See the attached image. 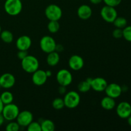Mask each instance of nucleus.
<instances>
[{
	"mask_svg": "<svg viewBox=\"0 0 131 131\" xmlns=\"http://www.w3.org/2000/svg\"><path fill=\"white\" fill-rule=\"evenodd\" d=\"M47 78H48L46 75V71L42 69H38L35 72L32 73V82L35 85L38 86L43 85L47 81Z\"/></svg>",
	"mask_w": 131,
	"mask_h": 131,
	"instance_id": "obj_11",
	"label": "nucleus"
},
{
	"mask_svg": "<svg viewBox=\"0 0 131 131\" xmlns=\"http://www.w3.org/2000/svg\"><path fill=\"white\" fill-rule=\"evenodd\" d=\"M5 120V118H4L3 115L1 113H0V127H1L3 124Z\"/></svg>",
	"mask_w": 131,
	"mask_h": 131,
	"instance_id": "obj_36",
	"label": "nucleus"
},
{
	"mask_svg": "<svg viewBox=\"0 0 131 131\" xmlns=\"http://www.w3.org/2000/svg\"><path fill=\"white\" fill-rule=\"evenodd\" d=\"M21 67L26 72L32 74L39 69V61L35 56L28 55L21 60Z\"/></svg>",
	"mask_w": 131,
	"mask_h": 131,
	"instance_id": "obj_1",
	"label": "nucleus"
},
{
	"mask_svg": "<svg viewBox=\"0 0 131 131\" xmlns=\"http://www.w3.org/2000/svg\"><path fill=\"white\" fill-rule=\"evenodd\" d=\"M6 131H18L20 129V125L17 122H10L5 128Z\"/></svg>",
	"mask_w": 131,
	"mask_h": 131,
	"instance_id": "obj_28",
	"label": "nucleus"
},
{
	"mask_svg": "<svg viewBox=\"0 0 131 131\" xmlns=\"http://www.w3.org/2000/svg\"><path fill=\"white\" fill-rule=\"evenodd\" d=\"M42 131H54L55 129V124L49 119L43 120L40 123Z\"/></svg>",
	"mask_w": 131,
	"mask_h": 131,
	"instance_id": "obj_21",
	"label": "nucleus"
},
{
	"mask_svg": "<svg viewBox=\"0 0 131 131\" xmlns=\"http://www.w3.org/2000/svg\"><path fill=\"white\" fill-rule=\"evenodd\" d=\"M15 44L18 50L28 51L31 46L32 41L29 36L22 35L17 39Z\"/></svg>",
	"mask_w": 131,
	"mask_h": 131,
	"instance_id": "obj_16",
	"label": "nucleus"
},
{
	"mask_svg": "<svg viewBox=\"0 0 131 131\" xmlns=\"http://www.w3.org/2000/svg\"><path fill=\"white\" fill-rule=\"evenodd\" d=\"M116 112L120 118L127 119L131 115V105L125 101L121 102L116 106Z\"/></svg>",
	"mask_w": 131,
	"mask_h": 131,
	"instance_id": "obj_10",
	"label": "nucleus"
},
{
	"mask_svg": "<svg viewBox=\"0 0 131 131\" xmlns=\"http://www.w3.org/2000/svg\"><path fill=\"white\" fill-rule=\"evenodd\" d=\"M77 14L82 20H88L92 17V10L89 5H82L78 8Z\"/></svg>",
	"mask_w": 131,
	"mask_h": 131,
	"instance_id": "obj_17",
	"label": "nucleus"
},
{
	"mask_svg": "<svg viewBox=\"0 0 131 131\" xmlns=\"http://www.w3.org/2000/svg\"><path fill=\"white\" fill-rule=\"evenodd\" d=\"M33 120V115L31 112L28 110L20 111L17 116V122L19 124L20 127H26Z\"/></svg>",
	"mask_w": 131,
	"mask_h": 131,
	"instance_id": "obj_9",
	"label": "nucleus"
},
{
	"mask_svg": "<svg viewBox=\"0 0 131 131\" xmlns=\"http://www.w3.org/2000/svg\"><path fill=\"white\" fill-rule=\"evenodd\" d=\"M0 98L4 105L12 103L14 99L12 93L9 91H5L3 92L0 95Z\"/></svg>",
	"mask_w": 131,
	"mask_h": 131,
	"instance_id": "obj_22",
	"label": "nucleus"
},
{
	"mask_svg": "<svg viewBox=\"0 0 131 131\" xmlns=\"http://www.w3.org/2000/svg\"><path fill=\"white\" fill-rule=\"evenodd\" d=\"M1 26H0V33H1Z\"/></svg>",
	"mask_w": 131,
	"mask_h": 131,
	"instance_id": "obj_40",
	"label": "nucleus"
},
{
	"mask_svg": "<svg viewBox=\"0 0 131 131\" xmlns=\"http://www.w3.org/2000/svg\"><path fill=\"white\" fill-rule=\"evenodd\" d=\"M20 110L19 107L16 104L13 103L4 105L1 114L3 116L5 120L13 121L17 118V116L19 115Z\"/></svg>",
	"mask_w": 131,
	"mask_h": 131,
	"instance_id": "obj_4",
	"label": "nucleus"
},
{
	"mask_svg": "<svg viewBox=\"0 0 131 131\" xmlns=\"http://www.w3.org/2000/svg\"><path fill=\"white\" fill-rule=\"evenodd\" d=\"M90 84L92 89L97 92H104L108 84L107 81L104 78H101V77L92 78Z\"/></svg>",
	"mask_w": 131,
	"mask_h": 131,
	"instance_id": "obj_14",
	"label": "nucleus"
},
{
	"mask_svg": "<svg viewBox=\"0 0 131 131\" xmlns=\"http://www.w3.org/2000/svg\"><path fill=\"white\" fill-rule=\"evenodd\" d=\"M46 75H47V78H49V77H51V75H52V72L51 71V70H46Z\"/></svg>",
	"mask_w": 131,
	"mask_h": 131,
	"instance_id": "obj_37",
	"label": "nucleus"
},
{
	"mask_svg": "<svg viewBox=\"0 0 131 131\" xmlns=\"http://www.w3.org/2000/svg\"><path fill=\"white\" fill-rule=\"evenodd\" d=\"M106 95L113 99L118 98L122 93V88L120 85L116 83H111L107 84L104 90Z\"/></svg>",
	"mask_w": 131,
	"mask_h": 131,
	"instance_id": "obj_12",
	"label": "nucleus"
},
{
	"mask_svg": "<svg viewBox=\"0 0 131 131\" xmlns=\"http://www.w3.org/2000/svg\"><path fill=\"white\" fill-rule=\"evenodd\" d=\"M60 25L58 20H49L47 24V29L51 33H56L59 31Z\"/></svg>",
	"mask_w": 131,
	"mask_h": 131,
	"instance_id": "obj_25",
	"label": "nucleus"
},
{
	"mask_svg": "<svg viewBox=\"0 0 131 131\" xmlns=\"http://www.w3.org/2000/svg\"><path fill=\"white\" fill-rule=\"evenodd\" d=\"M3 107H4V104L2 102V101H1V98H0V113H1V112H2V110H3Z\"/></svg>",
	"mask_w": 131,
	"mask_h": 131,
	"instance_id": "obj_38",
	"label": "nucleus"
},
{
	"mask_svg": "<svg viewBox=\"0 0 131 131\" xmlns=\"http://www.w3.org/2000/svg\"><path fill=\"white\" fill-rule=\"evenodd\" d=\"M84 60L81 56L74 54L70 56L69 60V66L72 70L78 71L84 67Z\"/></svg>",
	"mask_w": 131,
	"mask_h": 131,
	"instance_id": "obj_15",
	"label": "nucleus"
},
{
	"mask_svg": "<svg viewBox=\"0 0 131 131\" xmlns=\"http://www.w3.org/2000/svg\"><path fill=\"white\" fill-rule=\"evenodd\" d=\"M26 127L28 131H42L40 124L37 122L32 121Z\"/></svg>",
	"mask_w": 131,
	"mask_h": 131,
	"instance_id": "obj_27",
	"label": "nucleus"
},
{
	"mask_svg": "<svg viewBox=\"0 0 131 131\" xmlns=\"http://www.w3.org/2000/svg\"><path fill=\"white\" fill-rule=\"evenodd\" d=\"M101 107L106 110H112L116 106V102L115 99L106 95L101 101Z\"/></svg>",
	"mask_w": 131,
	"mask_h": 131,
	"instance_id": "obj_18",
	"label": "nucleus"
},
{
	"mask_svg": "<svg viewBox=\"0 0 131 131\" xmlns=\"http://www.w3.org/2000/svg\"><path fill=\"white\" fill-rule=\"evenodd\" d=\"M102 1H103V0H90V2L93 5H99Z\"/></svg>",
	"mask_w": 131,
	"mask_h": 131,
	"instance_id": "obj_35",
	"label": "nucleus"
},
{
	"mask_svg": "<svg viewBox=\"0 0 131 131\" xmlns=\"http://www.w3.org/2000/svg\"><path fill=\"white\" fill-rule=\"evenodd\" d=\"M56 46V41L51 36H43L40 40V47L41 50L47 54L54 51Z\"/></svg>",
	"mask_w": 131,
	"mask_h": 131,
	"instance_id": "obj_6",
	"label": "nucleus"
},
{
	"mask_svg": "<svg viewBox=\"0 0 131 131\" xmlns=\"http://www.w3.org/2000/svg\"><path fill=\"white\" fill-rule=\"evenodd\" d=\"M4 9L7 14L11 16L18 15L23 10V3L20 0H6Z\"/></svg>",
	"mask_w": 131,
	"mask_h": 131,
	"instance_id": "obj_2",
	"label": "nucleus"
},
{
	"mask_svg": "<svg viewBox=\"0 0 131 131\" xmlns=\"http://www.w3.org/2000/svg\"><path fill=\"white\" fill-rule=\"evenodd\" d=\"M122 0H103L106 5L113 6V7H116L118 6L122 3Z\"/></svg>",
	"mask_w": 131,
	"mask_h": 131,
	"instance_id": "obj_30",
	"label": "nucleus"
},
{
	"mask_svg": "<svg viewBox=\"0 0 131 131\" xmlns=\"http://www.w3.org/2000/svg\"><path fill=\"white\" fill-rule=\"evenodd\" d=\"M127 123H128V124H129V125H130V126L131 127V115H130V116H129V117L127 118Z\"/></svg>",
	"mask_w": 131,
	"mask_h": 131,
	"instance_id": "obj_39",
	"label": "nucleus"
},
{
	"mask_svg": "<svg viewBox=\"0 0 131 131\" xmlns=\"http://www.w3.org/2000/svg\"><path fill=\"white\" fill-rule=\"evenodd\" d=\"M113 37L116 39H119L123 37V29H120V28H116L113 30L112 33Z\"/></svg>",
	"mask_w": 131,
	"mask_h": 131,
	"instance_id": "obj_31",
	"label": "nucleus"
},
{
	"mask_svg": "<svg viewBox=\"0 0 131 131\" xmlns=\"http://www.w3.org/2000/svg\"><path fill=\"white\" fill-rule=\"evenodd\" d=\"M60 60V54L56 51H52V52L48 53L47 56V63L48 64L49 66L54 67L58 64Z\"/></svg>",
	"mask_w": 131,
	"mask_h": 131,
	"instance_id": "obj_19",
	"label": "nucleus"
},
{
	"mask_svg": "<svg viewBox=\"0 0 131 131\" xmlns=\"http://www.w3.org/2000/svg\"><path fill=\"white\" fill-rule=\"evenodd\" d=\"M55 51L58 52H61V51H63V47L62 45H61V44H56Z\"/></svg>",
	"mask_w": 131,
	"mask_h": 131,
	"instance_id": "obj_34",
	"label": "nucleus"
},
{
	"mask_svg": "<svg viewBox=\"0 0 131 131\" xmlns=\"http://www.w3.org/2000/svg\"><path fill=\"white\" fill-rule=\"evenodd\" d=\"M56 80L60 85L67 86L70 85L73 81L72 73L67 69H61L56 74Z\"/></svg>",
	"mask_w": 131,
	"mask_h": 131,
	"instance_id": "obj_8",
	"label": "nucleus"
},
{
	"mask_svg": "<svg viewBox=\"0 0 131 131\" xmlns=\"http://www.w3.org/2000/svg\"><path fill=\"white\" fill-rule=\"evenodd\" d=\"M91 80H92V78H87L86 80L79 83L78 86V90L81 93H86V92H89L92 89L90 84Z\"/></svg>",
	"mask_w": 131,
	"mask_h": 131,
	"instance_id": "obj_20",
	"label": "nucleus"
},
{
	"mask_svg": "<svg viewBox=\"0 0 131 131\" xmlns=\"http://www.w3.org/2000/svg\"><path fill=\"white\" fill-rule=\"evenodd\" d=\"M52 106L54 110H60L65 107L63 99L56 98L53 100L52 102Z\"/></svg>",
	"mask_w": 131,
	"mask_h": 131,
	"instance_id": "obj_26",
	"label": "nucleus"
},
{
	"mask_svg": "<svg viewBox=\"0 0 131 131\" xmlns=\"http://www.w3.org/2000/svg\"><path fill=\"white\" fill-rule=\"evenodd\" d=\"M67 86L60 85L58 88V93L61 95H65L67 92Z\"/></svg>",
	"mask_w": 131,
	"mask_h": 131,
	"instance_id": "obj_33",
	"label": "nucleus"
},
{
	"mask_svg": "<svg viewBox=\"0 0 131 131\" xmlns=\"http://www.w3.org/2000/svg\"><path fill=\"white\" fill-rule=\"evenodd\" d=\"M63 101L65 107L69 109H74L79 106L81 102V97L78 92L70 91L65 93Z\"/></svg>",
	"mask_w": 131,
	"mask_h": 131,
	"instance_id": "obj_3",
	"label": "nucleus"
},
{
	"mask_svg": "<svg viewBox=\"0 0 131 131\" xmlns=\"http://www.w3.org/2000/svg\"><path fill=\"white\" fill-rule=\"evenodd\" d=\"M113 23L116 28L124 29L127 25V20L124 17H117Z\"/></svg>",
	"mask_w": 131,
	"mask_h": 131,
	"instance_id": "obj_24",
	"label": "nucleus"
},
{
	"mask_svg": "<svg viewBox=\"0 0 131 131\" xmlns=\"http://www.w3.org/2000/svg\"><path fill=\"white\" fill-rule=\"evenodd\" d=\"M15 78L12 74L5 73L0 76V85L5 89L11 88L15 85Z\"/></svg>",
	"mask_w": 131,
	"mask_h": 131,
	"instance_id": "obj_13",
	"label": "nucleus"
},
{
	"mask_svg": "<svg viewBox=\"0 0 131 131\" xmlns=\"http://www.w3.org/2000/svg\"><path fill=\"white\" fill-rule=\"evenodd\" d=\"M1 85H0V89H1Z\"/></svg>",
	"mask_w": 131,
	"mask_h": 131,
	"instance_id": "obj_41",
	"label": "nucleus"
},
{
	"mask_svg": "<svg viewBox=\"0 0 131 131\" xmlns=\"http://www.w3.org/2000/svg\"><path fill=\"white\" fill-rule=\"evenodd\" d=\"M101 15L104 20L108 23H113L118 17V13L115 7L105 5L101 9Z\"/></svg>",
	"mask_w": 131,
	"mask_h": 131,
	"instance_id": "obj_7",
	"label": "nucleus"
},
{
	"mask_svg": "<svg viewBox=\"0 0 131 131\" xmlns=\"http://www.w3.org/2000/svg\"><path fill=\"white\" fill-rule=\"evenodd\" d=\"M63 15L61 8L55 4L48 5L45 9V15L49 20H60Z\"/></svg>",
	"mask_w": 131,
	"mask_h": 131,
	"instance_id": "obj_5",
	"label": "nucleus"
},
{
	"mask_svg": "<svg viewBox=\"0 0 131 131\" xmlns=\"http://www.w3.org/2000/svg\"><path fill=\"white\" fill-rule=\"evenodd\" d=\"M123 37L125 40L131 42V26H127L123 29Z\"/></svg>",
	"mask_w": 131,
	"mask_h": 131,
	"instance_id": "obj_29",
	"label": "nucleus"
},
{
	"mask_svg": "<svg viewBox=\"0 0 131 131\" xmlns=\"http://www.w3.org/2000/svg\"><path fill=\"white\" fill-rule=\"evenodd\" d=\"M28 51H23V50H19L17 54V58L19 60H22L23 58L26 57V56H28Z\"/></svg>",
	"mask_w": 131,
	"mask_h": 131,
	"instance_id": "obj_32",
	"label": "nucleus"
},
{
	"mask_svg": "<svg viewBox=\"0 0 131 131\" xmlns=\"http://www.w3.org/2000/svg\"><path fill=\"white\" fill-rule=\"evenodd\" d=\"M0 38L5 43H10L14 40V35L8 30H4L0 33Z\"/></svg>",
	"mask_w": 131,
	"mask_h": 131,
	"instance_id": "obj_23",
	"label": "nucleus"
}]
</instances>
